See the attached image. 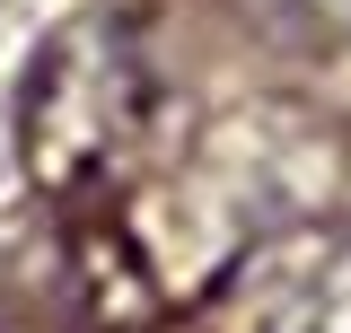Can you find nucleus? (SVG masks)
<instances>
[{
	"label": "nucleus",
	"mask_w": 351,
	"mask_h": 333,
	"mask_svg": "<svg viewBox=\"0 0 351 333\" xmlns=\"http://www.w3.org/2000/svg\"><path fill=\"white\" fill-rule=\"evenodd\" d=\"M158 123V71L123 9H80L36 44L18 88V158L53 202L114 193Z\"/></svg>",
	"instance_id": "f03ea898"
},
{
	"label": "nucleus",
	"mask_w": 351,
	"mask_h": 333,
	"mask_svg": "<svg viewBox=\"0 0 351 333\" xmlns=\"http://www.w3.org/2000/svg\"><path fill=\"white\" fill-rule=\"evenodd\" d=\"M0 9H9V0H0Z\"/></svg>",
	"instance_id": "20e7f679"
},
{
	"label": "nucleus",
	"mask_w": 351,
	"mask_h": 333,
	"mask_svg": "<svg viewBox=\"0 0 351 333\" xmlns=\"http://www.w3.org/2000/svg\"><path fill=\"white\" fill-rule=\"evenodd\" d=\"M334 140L281 106L228 114L193 140V158L167 184H141L132 202V246L158 272V290H219L255 246L281 228H307L325 202Z\"/></svg>",
	"instance_id": "f257e3e1"
},
{
	"label": "nucleus",
	"mask_w": 351,
	"mask_h": 333,
	"mask_svg": "<svg viewBox=\"0 0 351 333\" xmlns=\"http://www.w3.org/2000/svg\"><path fill=\"white\" fill-rule=\"evenodd\" d=\"M219 290L246 333H351V228H281Z\"/></svg>",
	"instance_id": "7ed1b4c3"
}]
</instances>
